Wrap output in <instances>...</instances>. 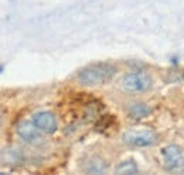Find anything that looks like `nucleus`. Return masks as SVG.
I'll return each instance as SVG.
<instances>
[{
    "label": "nucleus",
    "instance_id": "obj_2",
    "mask_svg": "<svg viewBox=\"0 0 184 175\" xmlns=\"http://www.w3.org/2000/svg\"><path fill=\"white\" fill-rule=\"evenodd\" d=\"M152 78L142 71L126 73L121 81L122 89L127 93H144L152 88Z\"/></svg>",
    "mask_w": 184,
    "mask_h": 175
},
{
    "label": "nucleus",
    "instance_id": "obj_5",
    "mask_svg": "<svg viewBox=\"0 0 184 175\" xmlns=\"http://www.w3.org/2000/svg\"><path fill=\"white\" fill-rule=\"evenodd\" d=\"M17 134L20 135V139L24 140L26 143H30V144H37L40 143L41 135L40 133H43L36 124L34 122H21L20 124L17 126L16 129Z\"/></svg>",
    "mask_w": 184,
    "mask_h": 175
},
{
    "label": "nucleus",
    "instance_id": "obj_6",
    "mask_svg": "<svg viewBox=\"0 0 184 175\" xmlns=\"http://www.w3.org/2000/svg\"><path fill=\"white\" fill-rule=\"evenodd\" d=\"M33 122L34 124L38 127L43 133H47V134H53L55 130H57L58 124H57V119L55 116L50 112H38L33 116Z\"/></svg>",
    "mask_w": 184,
    "mask_h": 175
},
{
    "label": "nucleus",
    "instance_id": "obj_3",
    "mask_svg": "<svg viewBox=\"0 0 184 175\" xmlns=\"http://www.w3.org/2000/svg\"><path fill=\"white\" fill-rule=\"evenodd\" d=\"M123 141L132 147H149L157 141V135L150 129L136 127V129H131L125 133Z\"/></svg>",
    "mask_w": 184,
    "mask_h": 175
},
{
    "label": "nucleus",
    "instance_id": "obj_7",
    "mask_svg": "<svg viewBox=\"0 0 184 175\" xmlns=\"http://www.w3.org/2000/svg\"><path fill=\"white\" fill-rule=\"evenodd\" d=\"M127 113L131 116L132 119L135 120H140V119H144L147 116L152 113L150 107L144 103H133V105L129 106V109H127Z\"/></svg>",
    "mask_w": 184,
    "mask_h": 175
},
{
    "label": "nucleus",
    "instance_id": "obj_1",
    "mask_svg": "<svg viewBox=\"0 0 184 175\" xmlns=\"http://www.w3.org/2000/svg\"><path fill=\"white\" fill-rule=\"evenodd\" d=\"M116 73V68L109 62H96L78 71L77 81L84 86H99L109 82Z\"/></svg>",
    "mask_w": 184,
    "mask_h": 175
},
{
    "label": "nucleus",
    "instance_id": "obj_8",
    "mask_svg": "<svg viewBox=\"0 0 184 175\" xmlns=\"http://www.w3.org/2000/svg\"><path fill=\"white\" fill-rule=\"evenodd\" d=\"M136 172H137V165L135 164V161H132V160L119 164L116 167V169H115V174H123V175L136 174Z\"/></svg>",
    "mask_w": 184,
    "mask_h": 175
},
{
    "label": "nucleus",
    "instance_id": "obj_4",
    "mask_svg": "<svg viewBox=\"0 0 184 175\" xmlns=\"http://www.w3.org/2000/svg\"><path fill=\"white\" fill-rule=\"evenodd\" d=\"M163 158L169 168L171 169H181L184 168V154L180 147L170 144L163 148Z\"/></svg>",
    "mask_w": 184,
    "mask_h": 175
}]
</instances>
